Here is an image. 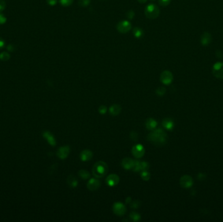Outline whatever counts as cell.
Segmentation results:
<instances>
[{"mask_svg": "<svg viewBox=\"0 0 223 222\" xmlns=\"http://www.w3.org/2000/svg\"><path fill=\"white\" fill-rule=\"evenodd\" d=\"M148 139L157 146H163L166 143L167 135L163 129L158 128L148 135Z\"/></svg>", "mask_w": 223, "mask_h": 222, "instance_id": "obj_1", "label": "cell"}, {"mask_svg": "<svg viewBox=\"0 0 223 222\" xmlns=\"http://www.w3.org/2000/svg\"><path fill=\"white\" fill-rule=\"evenodd\" d=\"M108 165L103 161H99L93 165L92 172L93 175L97 178H102L108 172Z\"/></svg>", "mask_w": 223, "mask_h": 222, "instance_id": "obj_2", "label": "cell"}, {"mask_svg": "<svg viewBox=\"0 0 223 222\" xmlns=\"http://www.w3.org/2000/svg\"><path fill=\"white\" fill-rule=\"evenodd\" d=\"M160 10L155 4L151 3L148 5L145 9V14L149 19H155L159 16Z\"/></svg>", "mask_w": 223, "mask_h": 222, "instance_id": "obj_3", "label": "cell"}, {"mask_svg": "<svg viewBox=\"0 0 223 222\" xmlns=\"http://www.w3.org/2000/svg\"><path fill=\"white\" fill-rule=\"evenodd\" d=\"M132 28V25L130 22L127 20H123L118 23L117 25V29L118 31L121 33H127Z\"/></svg>", "mask_w": 223, "mask_h": 222, "instance_id": "obj_4", "label": "cell"}, {"mask_svg": "<svg viewBox=\"0 0 223 222\" xmlns=\"http://www.w3.org/2000/svg\"><path fill=\"white\" fill-rule=\"evenodd\" d=\"M149 168V164L146 161H140L137 160H134V164L133 168L134 171L138 172V171H147Z\"/></svg>", "mask_w": 223, "mask_h": 222, "instance_id": "obj_5", "label": "cell"}, {"mask_svg": "<svg viewBox=\"0 0 223 222\" xmlns=\"http://www.w3.org/2000/svg\"><path fill=\"white\" fill-rule=\"evenodd\" d=\"M160 80L165 85H169L173 81V75L168 70H165V71L161 73Z\"/></svg>", "mask_w": 223, "mask_h": 222, "instance_id": "obj_6", "label": "cell"}, {"mask_svg": "<svg viewBox=\"0 0 223 222\" xmlns=\"http://www.w3.org/2000/svg\"><path fill=\"white\" fill-rule=\"evenodd\" d=\"M213 74L216 78L223 79V63H217L214 65Z\"/></svg>", "mask_w": 223, "mask_h": 222, "instance_id": "obj_7", "label": "cell"}, {"mask_svg": "<svg viewBox=\"0 0 223 222\" xmlns=\"http://www.w3.org/2000/svg\"><path fill=\"white\" fill-rule=\"evenodd\" d=\"M144 147L140 144L136 145L132 148V153H133V156L136 158H140L142 157L144 154Z\"/></svg>", "mask_w": 223, "mask_h": 222, "instance_id": "obj_8", "label": "cell"}, {"mask_svg": "<svg viewBox=\"0 0 223 222\" xmlns=\"http://www.w3.org/2000/svg\"><path fill=\"white\" fill-rule=\"evenodd\" d=\"M112 210L116 215L123 216L125 214L127 209L123 203H119V202H117V203H115L114 204Z\"/></svg>", "mask_w": 223, "mask_h": 222, "instance_id": "obj_9", "label": "cell"}, {"mask_svg": "<svg viewBox=\"0 0 223 222\" xmlns=\"http://www.w3.org/2000/svg\"><path fill=\"white\" fill-rule=\"evenodd\" d=\"M180 185L181 187L185 188H190L191 186L192 185V179L191 177L190 176L188 175H184L182 176L180 179Z\"/></svg>", "mask_w": 223, "mask_h": 222, "instance_id": "obj_10", "label": "cell"}, {"mask_svg": "<svg viewBox=\"0 0 223 222\" xmlns=\"http://www.w3.org/2000/svg\"><path fill=\"white\" fill-rule=\"evenodd\" d=\"M119 182V177L115 174H111L107 176L106 179V183L109 186H115Z\"/></svg>", "mask_w": 223, "mask_h": 222, "instance_id": "obj_11", "label": "cell"}, {"mask_svg": "<svg viewBox=\"0 0 223 222\" xmlns=\"http://www.w3.org/2000/svg\"><path fill=\"white\" fill-rule=\"evenodd\" d=\"M100 186V180L95 178L91 179L87 184V187L90 191L97 190V189H99Z\"/></svg>", "mask_w": 223, "mask_h": 222, "instance_id": "obj_12", "label": "cell"}, {"mask_svg": "<svg viewBox=\"0 0 223 222\" xmlns=\"http://www.w3.org/2000/svg\"><path fill=\"white\" fill-rule=\"evenodd\" d=\"M70 153V147L69 146H63L59 148L57 151V156L60 159H65L68 156Z\"/></svg>", "mask_w": 223, "mask_h": 222, "instance_id": "obj_13", "label": "cell"}, {"mask_svg": "<svg viewBox=\"0 0 223 222\" xmlns=\"http://www.w3.org/2000/svg\"><path fill=\"white\" fill-rule=\"evenodd\" d=\"M212 41V36L208 32H205L202 34L200 39V43L203 46H207Z\"/></svg>", "mask_w": 223, "mask_h": 222, "instance_id": "obj_14", "label": "cell"}, {"mask_svg": "<svg viewBox=\"0 0 223 222\" xmlns=\"http://www.w3.org/2000/svg\"><path fill=\"white\" fill-rule=\"evenodd\" d=\"M134 164V160L130 158H125L121 161V165L125 169H133Z\"/></svg>", "mask_w": 223, "mask_h": 222, "instance_id": "obj_15", "label": "cell"}, {"mask_svg": "<svg viewBox=\"0 0 223 222\" xmlns=\"http://www.w3.org/2000/svg\"><path fill=\"white\" fill-rule=\"evenodd\" d=\"M80 159L84 161H87L90 160L93 157V153L91 150H84L80 153Z\"/></svg>", "mask_w": 223, "mask_h": 222, "instance_id": "obj_16", "label": "cell"}, {"mask_svg": "<svg viewBox=\"0 0 223 222\" xmlns=\"http://www.w3.org/2000/svg\"><path fill=\"white\" fill-rule=\"evenodd\" d=\"M43 137L47 140L48 143L50 145L55 146V145H56V141H55L54 137L51 134V133L49 132H44L43 133Z\"/></svg>", "mask_w": 223, "mask_h": 222, "instance_id": "obj_17", "label": "cell"}, {"mask_svg": "<svg viewBox=\"0 0 223 222\" xmlns=\"http://www.w3.org/2000/svg\"><path fill=\"white\" fill-rule=\"evenodd\" d=\"M67 184L71 188H75L78 186V180L73 175H69L67 180Z\"/></svg>", "mask_w": 223, "mask_h": 222, "instance_id": "obj_18", "label": "cell"}, {"mask_svg": "<svg viewBox=\"0 0 223 222\" xmlns=\"http://www.w3.org/2000/svg\"><path fill=\"white\" fill-rule=\"evenodd\" d=\"M109 111H110V113L112 115L115 116V115L119 114V113L121 112V105L119 104H114L112 105V106H110Z\"/></svg>", "mask_w": 223, "mask_h": 222, "instance_id": "obj_19", "label": "cell"}, {"mask_svg": "<svg viewBox=\"0 0 223 222\" xmlns=\"http://www.w3.org/2000/svg\"><path fill=\"white\" fill-rule=\"evenodd\" d=\"M157 123L155 119L149 118L146 120V127L148 130H154L157 127Z\"/></svg>", "mask_w": 223, "mask_h": 222, "instance_id": "obj_20", "label": "cell"}, {"mask_svg": "<svg viewBox=\"0 0 223 222\" xmlns=\"http://www.w3.org/2000/svg\"><path fill=\"white\" fill-rule=\"evenodd\" d=\"M163 126L167 130H172L174 128V122L169 118H166L163 120Z\"/></svg>", "mask_w": 223, "mask_h": 222, "instance_id": "obj_21", "label": "cell"}, {"mask_svg": "<svg viewBox=\"0 0 223 222\" xmlns=\"http://www.w3.org/2000/svg\"><path fill=\"white\" fill-rule=\"evenodd\" d=\"M133 33L136 39H140L144 35L143 30L138 27H135L133 28Z\"/></svg>", "mask_w": 223, "mask_h": 222, "instance_id": "obj_22", "label": "cell"}, {"mask_svg": "<svg viewBox=\"0 0 223 222\" xmlns=\"http://www.w3.org/2000/svg\"><path fill=\"white\" fill-rule=\"evenodd\" d=\"M78 175L80 176L82 179L86 180L90 177V174L88 171L85 169H81L78 171Z\"/></svg>", "mask_w": 223, "mask_h": 222, "instance_id": "obj_23", "label": "cell"}, {"mask_svg": "<svg viewBox=\"0 0 223 222\" xmlns=\"http://www.w3.org/2000/svg\"><path fill=\"white\" fill-rule=\"evenodd\" d=\"M11 58V55L7 52H3L0 54V59L3 61H7Z\"/></svg>", "mask_w": 223, "mask_h": 222, "instance_id": "obj_24", "label": "cell"}, {"mask_svg": "<svg viewBox=\"0 0 223 222\" xmlns=\"http://www.w3.org/2000/svg\"><path fill=\"white\" fill-rule=\"evenodd\" d=\"M129 217L130 218L134 221H137L140 220V216L138 213H135V212H132L130 214Z\"/></svg>", "mask_w": 223, "mask_h": 222, "instance_id": "obj_25", "label": "cell"}, {"mask_svg": "<svg viewBox=\"0 0 223 222\" xmlns=\"http://www.w3.org/2000/svg\"><path fill=\"white\" fill-rule=\"evenodd\" d=\"M141 177L143 180L148 181L150 179V173L147 171H143L141 173Z\"/></svg>", "mask_w": 223, "mask_h": 222, "instance_id": "obj_26", "label": "cell"}, {"mask_svg": "<svg viewBox=\"0 0 223 222\" xmlns=\"http://www.w3.org/2000/svg\"><path fill=\"white\" fill-rule=\"evenodd\" d=\"M59 3L63 7H69L73 4V0H59Z\"/></svg>", "mask_w": 223, "mask_h": 222, "instance_id": "obj_27", "label": "cell"}, {"mask_svg": "<svg viewBox=\"0 0 223 222\" xmlns=\"http://www.w3.org/2000/svg\"><path fill=\"white\" fill-rule=\"evenodd\" d=\"M91 0H79L78 3L82 7H87L90 3Z\"/></svg>", "mask_w": 223, "mask_h": 222, "instance_id": "obj_28", "label": "cell"}, {"mask_svg": "<svg viewBox=\"0 0 223 222\" xmlns=\"http://www.w3.org/2000/svg\"><path fill=\"white\" fill-rule=\"evenodd\" d=\"M171 0H159V3L161 6L166 7L170 3Z\"/></svg>", "mask_w": 223, "mask_h": 222, "instance_id": "obj_29", "label": "cell"}, {"mask_svg": "<svg viewBox=\"0 0 223 222\" xmlns=\"http://www.w3.org/2000/svg\"><path fill=\"white\" fill-rule=\"evenodd\" d=\"M165 92H166V89L163 87H160L157 88V91H156L157 94L159 96H163V94H164Z\"/></svg>", "mask_w": 223, "mask_h": 222, "instance_id": "obj_30", "label": "cell"}, {"mask_svg": "<svg viewBox=\"0 0 223 222\" xmlns=\"http://www.w3.org/2000/svg\"><path fill=\"white\" fill-rule=\"evenodd\" d=\"M140 204H141V203H140V201H134L131 202L130 206H131L132 208L137 209L140 206Z\"/></svg>", "mask_w": 223, "mask_h": 222, "instance_id": "obj_31", "label": "cell"}, {"mask_svg": "<svg viewBox=\"0 0 223 222\" xmlns=\"http://www.w3.org/2000/svg\"><path fill=\"white\" fill-rule=\"evenodd\" d=\"M6 7V3L4 0H0V13L4 11Z\"/></svg>", "mask_w": 223, "mask_h": 222, "instance_id": "obj_32", "label": "cell"}, {"mask_svg": "<svg viewBox=\"0 0 223 222\" xmlns=\"http://www.w3.org/2000/svg\"><path fill=\"white\" fill-rule=\"evenodd\" d=\"M7 22V18L4 14L0 13V24H4Z\"/></svg>", "mask_w": 223, "mask_h": 222, "instance_id": "obj_33", "label": "cell"}, {"mask_svg": "<svg viewBox=\"0 0 223 222\" xmlns=\"http://www.w3.org/2000/svg\"><path fill=\"white\" fill-rule=\"evenodd\" d=\"M106 111H107V108H106V106H105V105H101L99 108V112L100 114H104L106 112Z\"/></svg>", "mask_w": 223, "mask_h": 222, "instance_id": "obj_34", "label": "cell"}, {"mask_svg": "<svg viewBox=\"0 0 223 222\" xmlns=\"http://www.w3.org/2000/svg\"><path fill=\"white\" fill-rule=\"evenodd\" d=\"M134 15H135V14L133 11H129L127 13V17L130 20L133 19L134 17Z\"/></svg>", "mask_w": 223, "mask_h": 222, "instance_id": "obj_35", "label": "cell"}, {"mask_svg": "<svg viewBox=\"0 0 223 222\" xmlns=\"http://www.w3.org/2000/svg\"><path fill=\"white\" fill-rule=\"evenodd\" d=\"M138 134L137 133H136V132H131L130 133V139H133V140H134V141H136V139H137L138 138Z\"/></svg>", "mask_w": 223, "mask_h": 222, "instance_id": "obj_36", "label": "cell"}, {"mask_svg": "<svg viewBox=\"0 0 223 222\" xmlns=\"http://www.w3.org/2000/svg\"><path fill=\"white\" fill-rule=\"evenodd\" d=\"M47 3L50 6H54L58 3V0H47Z\"/></svg>", "mask_w": 223, "mask_h": 222, "instance_id": "obj_37", "label": "cell"}, {"mask_svg": "<svg viewBox=\"0 0 223 222\" xmlns=\"http://www.w3.org/2000/svg\"><path fill=\"white\" fill-rule=\"evenodd\" d=\"M5 45H6V42L2 37H0V49L3 48Z\"/></svg>", "mask_w": 223, "mask_h": 222, "instance_id": "obj_38", "label": "cell"}, {"mask_svg": "<svg viewBox=\"0 0 223 222\" xmlns=\"http://www.w3.org/2000/svg\"><path fill=\"white\" fill-rule=\"evenodd\" d=\"M7 49L8 51H9L10 52H13L14 51V46H13L12 44L8 45L7 47Z\"/></svg>", "mask_w": 223, "mask_h": 222, "instance_id": "obj_39", "label": "cell"}, {"mask_svg": "<svg viewBox=\"0 0 223 222\" xmlns=\"http://www.w3.org/2000/svg\"><path fill=\"white\" fill-rule=\"evenodd\" d=\"M138 2L140 3H144L147 2V0H138Z\"/></svg>", "mask_w": 223, "mask_h": 222, "instance_id": "obj_40", "label": "cell"}, {"mask_svg": "<svg viewBox=\"0 0 223 222\" xmlns=\"http://www.w3.org/2000/svg\"><path fill=\"white\" fill-rule=\"evenodd\" d=\"M130 201H131V198H128L127 199V200H126V203H130Z\"/></svg>", "mask_w": 223, "mask_h": 222, "instance_id": "obj_41", "label": "cell"}, {"mask_svg": "<svg viewBox=\"0 0 223 222\" xmlns=\"http://www.w3.org/2000/svg\"><path fill=\"white\" fill-rule=\"evenodd\" d=\"M151 1H155V0H151Z\"/></svg>", "mask_w": 223, "mask_h": 222, "instance_id": "obj_42", "label": "cell"}]
</instances>
